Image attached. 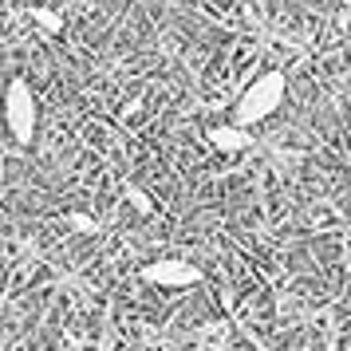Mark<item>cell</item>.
<instances>
[{"mask_svg":"<svg viewBox=\"0 0 351 351\" xmlns=\"http://www.w3.org/2000/svg\"><path fill=\"white\" fill-rule=\"evenodd\" d=\"M285 91H288L285 71H265V75H256V80L245 87V95L237 99L233 123H237V127H256V123H265V119L285 103Z\"/></svg>","mask_w":351,"mask_h":351,"instance_id":"1","label":"cell"},{"mask_svg":"<svg viewBox=\"0 0 351 351\" xmlns=\"http://www.w3.org/2000/svg\"><path fill=\"white\" fill-rule=\"evenodd\" d=\"M32 16L40 20V24H44V28H48V32H60V24H64V20L56 16V12H48V8H36Z\"/></svg>","mask_w":351,"mask_h":351,"instance_id":"6","label":"cell"},{"mask_svg":"<svg viewBox=\"0 0 351 351\" xmlns=\"http://www.w3.org/2000/svg\"><path fill=\"white\" fill-rule=\"evenodd\" d=\"M209 143L217 146V150H225V154H237V150H245L249 146V134H245V127H209Z\"/></svg>","mask_w":351,"mask_h":351,"instance_id":"4","label":"cell"},{"mask_svg":"<svg viewBox=\"0 0 351 351\" xmlns=\"http://www.w3.org/2000/svg\"><path fill=\"white\" fill-rule=\"evenodd\" d=\"M127 202H130L134 209H138V213H150V209H154V206H150V197H146V193L138 190V186H127Z\"/></svg>","mask_w":351,"mask_h":351,"instance_id":"5","label":"cell"},{"mask_svg":"<svg viewBox=\"0 0 351 351\" xmlns=\"http://www.w3.org/2000/svg\"><path fill=\"white\" fill-rule=\"evenodd\" d=\"M4 119H8V130L20 146H28L36 138V123H40V107H36L32 87L24 80L8 83V95H4Z\"/></svg>","mask_w":351,"mask_h":351,"instance_id":"2","label":"cell"},{"mask_svg":"<svg viewBox=\"0 0 351 351\" xmlns=\"http://www.w3.org/2000/svg\"><path fill=\"white\" fill-rule=\"evenodd\" d=\"M143 280H146V285H158V288H190V285L202 280V272L193 269L190 261H174V256H166V261L146 265Z\"/></svg>","mask_w":351,"mask_h":351,"instance_id":"3","label":"cell"},{"mask_svg":"<svg viewBox=\"0 0 351 351\" xmlns=\"http://www.w3.org/2000/svg\"><path fill=\"white\" fill-rule=\"evenodd\" d=\"M67 225H71V229H80V233H91V229H95V221H87V217H80V213H75V217H67Z\"/></svg>","mask_w":351,"mask_h":351,"instance_id":"7","label":"cell"}]
</instances>
